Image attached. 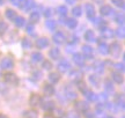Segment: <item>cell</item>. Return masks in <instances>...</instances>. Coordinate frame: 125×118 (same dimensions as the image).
<instances>
[{
    "instance_id": "1",
    "label": "cell",
    "mask_w": 125,
    "mask_h": 118,
    "mask_svg": "<svg viewBox=\"0 0 125 118\" xmlns=\"http://www.w3.org/2000/svg\"><path fill=\"white\" fill-rule=\"evenodd\" d=\"M41 103H42V97L37 94H31L30 98H29V104L36 108V107H40Z\"/></svg>"
},
{
    "instance_id": "2",
    "label": "cell",
    "mask_w": 125,
    "mask_h": 118,
    "mask_svg": "<svg viewBox=\"0 0 125 118\" xmlns=\"http://www.w3.org/2000/svg\"><path fill=\"white\" fill-rule=\"evenodd\" d=\"M52 39H53V42L56 44H64L65 41H66V36H65V34L62 31H58L53 35Z\"/></svg>"
},
{
    "instance_id": "3",
    "label": "cell",
    "mask_w": 125,
    "mask_h": 118,
    "mask_svg": "<svg viewBox=\"0 0 125 118\" xmlns=\"http://www.w3.org/2000/svg\"><path fill=\"white\" fill-rule=\"evenodd\" d=\"M4 80L6 82L10 83V85H18V82H19L18 77L15 74H13V73H6L4 75Z\"/></svg>"
},
{
    "instance_id": "4",
    "label": "cell",
    "mask_w": 125,
    "mask_h": 118,
    "mask_svg": "<svg viewBox=\"0 0 125 118\" xmlns=\"http://www.w3.org/2000/svg\"><path fill=\"white\" fill-rule=\"evenodd\" d=\"M0 66H1V68H4V69H10V68H13L14 63L10 58H7V57H6V58L1 59Z\"/></svg>"
},
{
    "instance_id": "5",
    "label": "cell",
    "mask_w": 125,
    "mask_h": 118,
    "mask_svg": "<svg viewBox=\"0 0 125 118\" xmlns=\"http://www.w3.org/2000/svg\"><path fill=\"white\" fill-rule=\"evenodd\" d=\"M121 50H122V48L118 43H114V44L109 48V52H111V55L114 56L115 58H117L118 56L121 55Z\"/></svg>"
},
{
    "instance_id": "6",
    "label": "cell",
    "mask_w": 125,
    "mask_h": 118,
    "mask_svg": "<svg viewBox=\"0 0 125 118\" xmlns=\"http://www.w3.org/2000/svg\"><path fill=\"white\" fill-rule=\"evenodd\" d=\"M88 104L86 103L85 101H78L75 103V109L79 111V112H87L88 111Z\"/></svg>"
},
{
    "instance_id": "7",
    "label": "cell",
    "mask_w": 125,
    "mask_h": 118,
    "mask_svg": "<svg viewBox=\"0 0 125 118\" xmlns=\"http://www.w3.org/2000/svg\"><path fill=\"white\" fill-rule=\"evenodd\" d=\"M58 69L62 73L68 72V71L71 69V64L68 63L67 60H62V61H59V64H58Z\"/></svg>"
},
{
    "instance_id": "8",
    "label": "cell",
    "mask_w": 125,
    "mask_h": 118,
    "mask_svg": "<svg viewBox=\"0 0 125 118\" xmlns=\"http://www.w3.org/2000/svg\"><path fill=\"white\" fill-rule=\"evenodd\" d=\"M82 53H83L87 58H93L94 49L90 45H83L82 46Z\"/></svg>"
},
{
    "instance_id": "9",
    "label": "cell",
    "mask_w": 125,
    "mask_h": 118,
    "mask_svg": "<svg viewBox=\"0 0 125 118\" xmlns=\"http://www.w3.org/2000/svg\"><path fill=\"white\" fill-rule=\"evenodd\" d=\"M86 15H87V18L89 19H93L95 16V8H94V6L92 4H86Z\"/></svg>"
},
{
    "instance_id": "10",
    "label": "cell",
    "mask_w": 125,
    "mask_h": 118,
    "mask_svg": "<svg viewBox=\"0 0 125 118\" xmlns=\"http://www.w3.org/2000/svg\"><path fill=\"white\" fill-rule=\"evenodd\" d=\"M48 45H49V39L45 38V37L38 38V39L36 41V46H37L38 49H44V48H46Z\"/></svg>"
},
{
    "instance_id": "11",
    "label": "cell",
    "mask_w": 125,
    "mask_h": 118,
    "mask_svg": "<svg viewBox=\"0 0 125 118\" xmlns=\"http://www.w3.org/2000/svg\"><path fill=\"white\" fill-rule=\"evenodd\" d=\"M101 34H102V37H104V38H112L115 36V31L110 28H103Z\"/></svg>"
},
{
    "instance_id": "12",
    "label": "cell",
    "mask_w": 125,
    "mask_h": 118,
    "mask_svg": "<svg viewBox=\"0 0 125 118\" xmlns=\"http://www.w3.org/2000/svg\"><path fill=\"white\" fill-rule=\"evenodd\" d=\"M98 52L101 53V55L105 56L109 53V45H108L107 43H100L98 44V48H97Z\"/></svg>"
},
{
    "instance_id": "13",
    "label": "cell",
    "mask_w": 125,
    "mask_h": 118,
    "mask_svg": "<svg viewBox=\"0 0 125 118\" xmlns=\"http://www.w3.org/2000/svg\"><path fill=\"white\" fill-rule=\"evenodd\" d=\"M73 61L78 65V66H83L85 65V58L80 55V53H75L73 56Z\"/></svg>"
},
{
    "instance_id": "14",
    "label": "cell",
    "mask_w": 125,
    "mask_h": 118,
    "mask_svg": "<svg viewBox=\"0 0 125 118\" xmlns=\"http://www.w3.org/2000/svg\"><path fill=\"white\" fill-rule=\"evenodd\" d=\"M100 12H101V14H102L103 16H104V15H105V16H108V15H110L111 13H114L111 6H109V5L102 6V7H101V9H100Z\"/></svg>"
},
{
    "instance_id": "15",
    "label": "cell",
    "mask_w": 125,
    "mask_h": 118,
    "mask_svg": "<svg viewBox=\"0 0 125 118\" xmlns=\"http://www.w3.org/2000/svg\"><path fill=\"white\" fill-rule=\"evenodd\" d=\"M48 78H49V81L51 82V83H57V82H59V80H60V75H59V73H57V72L50 73Z\"/></svg>"
},
{
    "instance_id": "16",
    "label": "cell",
    "mask_w": 125,
    "mask_h": 118,
    "mask_svg": "<svg viewBox=\"0 0 125 118\" xmlns=\"http://www.w3.org/2000/svg\"><path fill=\"white\" fill-rule=\"evenodd\" d=\"M43 93H44V95H46V96H51L54 93V88L51 86V85H44V87H43Z\"/></svg>"
},
{
    "instance_id": "17",
    "label": "cell",
    "mask_w": 125,
    "mask_h": 118,
    "mask_svg": "<svg viewBox=\"0 0 125 118\" xmlns=\"http://www.w3.org/2000/svg\"><path fill=\"white\" fill-rule=\"evenodd\" d=\"M49 56H50V58L51 59H58L59 58V56H60V50L59 49H57V48H53V49H51L49 52Z\"/></svg>"
},
{
    "instance_id": "18",
    "label": "cell",
    "mask_w": 125,
    "mask_h": 118,
    "mask_svg": "<svg viewBox=\"0 0 125 118\" xmlns=\"http://www.w3.org/2000/svg\"><path fill=\"white\" fill-rule=\"evenodd\" d=\"M65 94H66V97L68 100H75L76 98V93L74 90H72L71 88H66L65 89Z\"/></svg>"
},
{
    "instance_id": "19",
    "label": "cell",
    "mask_w": 125,
    "mask_h": 118,
    "mask_svg": "<svg viewBox=\"0 0 125 118\" xmlns=\"http://www.w3.org/2000/svg\"><path fill=\"white\" fill-rule=\"evenodd\" d=\"M14 22H15V26L19 28H22L24 24H26V19L22 18V16H16L14 19Z\"/></svg>"
},
{
    "instance_id": "20",
    "label": "cell",
    "mask_w": 125,
    "mask_h": 118,
    "mask_svg": "<svg viewBox=\"0 0 125 118\" xmlns=\"http://www.w3.org/2000/svg\"><path fill=\"white\" fill-rule=\"evenodd\" d=\"M83 94H85L86 98H87V100H88V101H92V102H95V101L97 100V96L95 95V94H94L93 91H90V90H86L85 93H83Z\"/></svg>"
},
{
    "instance_id": "21",
    "label": "cell",
    "mask_w": 125,
    "mask_h": 118,
    "mask_svg": "<svg viewBox=\"0 0 125 118\" xmlns=\"http://www.w3.org/2000/svg\"><path fill=\"white\" fill-rule=\"evenodd\" d=\"M31 60L34 63H41V61H43V55L40 52H35L31 55Z\"/></svg>"
},
{
    "instance_id": "22",
    "label": "cell",
    "mask_w": 125,
    "mask_h": 118,
    "mask_svg": "<svg viewBox=\"0 0 125 118\" xmlns=\"http://www.w3.org/2000/svg\"><path fill=\"white\" fill-rule=\"evenodd\" d=\"M94 69L97 73H103V71H104V63H102V61H96V63L94 64Z\"/></svg>"
},
{
    "instance_id": "23",
    "label": "cell",
    "mask_w": 125,
    "mask_h": 118,
    "mask_svg": "<svg viewBox=\"0 0 125 118\" xmlns=\"http://www.w3.org/2000/svg\"><path fill=\"white\" fill-rule=\"evenodd\" d=\"M81 72L80 71H78V69H74V71H72L71 74H70V77H71L72 80H76V81H79L81 79Z\"/></svg>"
},
{
    "instance_id": "24",
    "label": "cell",
    "mask_w": 125,
    "mask_h": 118,
    "mask_svg": "<svg viewBox=\"0 0 125 118\" xmlns=\"http://www.w3.org/2000/svg\"><path fill=\"white\" fill-rule=\"evenodd\" d=\"M85 38L87 42H95V35L93 30H87L85 34Z\"/></svg>"
},
{
    "instance_id": "25",
    "label": "cell",
    "mask_w": 125,
    "mask_h": 118,
    "mask_svg": "<svg viewBox=\"0 0 125 118\" xmlns=\"http://www.w3.org/2000/svg\"><path fill=\"white\" fill-rule=\"evenodd\" d=\"M95 117L96 118H107L105 117V112H104V110H103L102 105L98 104V108L96 110V115H95Z\"/></svg>"
},
{
    "instance_id": "26",
    "label": "cell",
    "mask_w": 125,
    "mask_h": 118,
    "mask_svg": "<svg viewBox=\"0 0 125 118\" xmlns=\"http://www.w3.org/2000/svg\"><path fill=\"white\" fill-rule=\"evenodd\" d=\"M111 77H112V80L116 82V83H122L123 82V77H122V74H119V73L114 72L111 74Z\"/></svg>"
},
{
    "instance_id": "27",
    "label": "cell",
    "mask_w": 125,
    "mask_h": 118,
    "mask_svg": "<svg viewBox=\"0 0 125 118\" xmlns=\"http://www.w3.org/2000/svg\"><path fill=\"white\" fill-rule=\"evenodd\" d=\"M40 13H37V12H32V13L30 14V18H29V20H30L31 23H37L38 21H40Z\"/></svg>"
},
{
    "instance_id": "28",
    "label": "cell",
    "mask_w": 125,
    "mask_h": 118,
    "mask_svg": "<svg viewBox=\"0 0 125 118\" xmlns=\"http://www.w3.org/2000/svg\"><path fill=\"white\" fill-rule=\"evenodd\" d=\"M89 82L95 87H98L100 86V78L97 75H90L89 77Z\"/></svg>"
},
{
    "instance_id": "29",
    "label": "cell",
    "mask_w": 125,
    "mask_h": 118,
    "mask_svg": "<svg viewBox=\"0 0 125 118\" xmlns=\"http://www.w3.org/2000/svg\"><path fill=\"white\" fill-rule=\"evenodd\" d=\"M66 24L68 28H71V29H74V28L78 26V21H76L75 19H67L66 20Z\"/></svg>"
},
{
    "instance_id": "30",
    "label": "cell",
    "mask_w": 125,
    "mask_h": 118,
    "mask_svg": "<svg viewBox=\"0 0 125 118\" xmlns=\"http://www.w3.org/2000/svg\"><path fill=\"white\" fill-rule=\"evenodd\" d=\"M115 104L119 108V109H123L124 108V98H123V96L122 95H118L116 97V102H115Z\"/></svg>"
},
{
    "instance_id": "31",
    "label": "cell",
    "mask_w": 125,
    "mask_h": 118,
    "mask_svg": "<svg viewBox=\"0 0 125 118\" xmlns=\"http://www.w3.org/2000/svg\"><path fill=\"white\" fill-rule=\"evenodd\" d=\"M24 118H38V115L35 110H28L24 112Z\"/></svg>"
},
{
    "instance_id": "32",
    "label": "cell",
    "mask_w": 125,
    "mask_h": 118,
    "mask_svg": "<svg viewBox=\"0 0 125 118\" xmlns=\"http://www.w3.org/2000/svg\"><path fill=\"white\" fill-rule=\"evenodd\" d=\"M43 109L46 110V111H52L54 109V103L52 101H48V102H45L44 105H43Z\"/></svg>"
},
{
    "instance_id": "33",
    "label": "cell",
    "mask_w": 125,
    "mask_h": 118,
    "mask_svg": "<svg viewBox=\"0 0 125 118\" xmlns=\"http://www.w3.org/2000/svg\"><path fill=\"white\" fill-rule=\"evenodd\" d=\"M21 44H22V48L26 49V50H29V49H31V46H32L31 41H29L28 38H23L22 42H21Z\"/></svg>"
},
{
    "instance_id": "34",
    "label": "cell",
    "mask_w": 125,
    "mask_h": 118,
    "mask_svg": "<svg viewBox=\"0 0 125 118\" xmlns=\"http://www.w3.org/2000/svg\"><path fill=\"white\" fill-rule=\"evenodd\" d=\"M6 16L9 19V20H14V19L16 18L18 15H16V12L13 10V9H6Z\"/></svg>"
},
{
    "instance_id": "35",
    "label": "cell",
    "mask_w": 125,
    "mask_h": 118,
    "mask_svg": "<svg viewBox=\"0 0 125 118\" xmlns=\"http://www.w3.org/2000/svg\"><path fill=\"white\" fill-rule=\"evenodd\" d=\"M35 7V2L32 1V0H26V4L23 6V9L24 10H30L31 8H34Z\"/></svg>"
},
{
    "instance_id": "36",
    "label": "cell",
    "mask_w": 125,
    "mask_h": 118,
    "mask_svg": "<svg viewBox=\"0 0 125 118\" xmlns=\"http://www.w3.org/2000/svg\"><path fill=\"white\" fill-rule=\"evenodd\" d=\"M104 89L107 91H109V93H112L114 91V85H112V82L107 80V81L104 82Z\"/></svg>"
},
{
    "instance_id": "37",
    "label": "cell",
    "mask_w": 125,
    "mask_h": 118,
    "mask_svg": "<svg viewBox=\"0 0 125 118\" xmlns=\"http://www.w3.org/2000/svg\"><path fill=\"white\" fill-rule=\"evenodd\" d=\"M76 85H78V88H79L82 93H85L86 90H88V89H87V87H86V83L83 81L79 80V81H76Z\"/></svg>"
},
{
    "instance_id": "38",
    "label": "cell",
    "mask_w": 125,
    "mask_h": 118,
    "mask_svg": "<svg viewBox=\"0 0 125 118\" xmlns=\"http://www.w3.org/2000/svg\"><path fill=\"white\" fill-rule=\"evenodd\" d=\"M115 34H116V35L119 37V38H124V35H125V29H124V27H119L116 30V31H115Z\"/></svg>"
},
{
    "instance_id": "39",
    "label": "cell",
    "mask_w": 125,
    "mask_h": 118,
    "mask_svg": "<svg viewBox=\"0 0 125 118\" xmlns=\"http://www.w3.org/2000/svg\"><path fill=\"white\" fill-rule=\"evenodd\" d=\"M56 26H57V24H56V22H54L53 20H48V21H46V28L50 29V30H54V29H56Z\"/></svg>"
},
{
    "instance_id": "40",
    "label": "cell",
    "mask_w": 125,
    "mask_h": 118,
    "mask_svg": "<svg viewBox=\"0 0 125 118\" xmlns=\"http://www.w3.org/2000/svg\"><path fill=\"white\" fill-rule=\"evenodd\" d=\"M115 20H116L117 23H119V24H123L124 23V15L122 13H117L116 16H115Z\"/></svg>"
},
{
    "instance_id": "41",
    "label": "cell",
    "mask_w": 125,
    "mask_h": 118,
    "mask_svg": "<svg viewBox=\"0 0 125 118\" xmlns=\"http://www.w3.org/2000/svg\"><path fill=\"white\" fill-rule=\"evenodd\" d=\"M73 15L74 16H80L81 14H82V8H81V6H76V7H74L73 8Z\"/></svg>"
},
{
    "instance_id": "42",
    "label": "cell",
    "mask_w": 125,
    "mask_h": 118,
    "mask_svg": "<svg viewBox=\"0 0 125 118\" xmlns=\"http://www.w3.org/2000/svg\"><path fill=\"white\" fill-rule=\"evenodd\" d=\"M94 24H95L96 27H104V26H105L104 21H103L101 18H96V19H95V20H94Z\"/></svg>"
},
{
    "instance_id": "43",
    "label": "cell",
    "mask_w": 125,
    "mask_h": 118,
    "mask_svg": "<svg viewBox=\"0 0 125 118\" xmlns=\"http://www.w3.org/2000/svg\"><path fill=\"white\" fill-rule=\"evenodd\" d=\"M58 14L60 16H65L67 14V8L66 6H59L58 7Z\"/></svg>"
},
{
    "instance_id": "44",
    "label": "cell",
    "mask_w": 125,
    "mask_h": 118,
    "mask_svg": "<svg viewBox=\"0 0 125 118\" xmlns=\"http://www.w3.org/2000/svg\"><path fill=\"white\" fill-rule=\"evenodd\" d=\"M6 30H7V23L0 21V35H4Z\"/></svg>"
},
{
    "instance_id": "45",
    "label": "cell",
    "mask_w": 125,
    "mask_h": 118,
    "mask_svg": "<svg viewBox=\"0 0 125 118\" xmlns=\"http://www.w3.org/2000/svg\"><path fill=\"white\" fill-rule=\"evenodd\" d=\"M107 109H109L110 111H112V112H116V111H118V109L119 108H117L116 104H112V103H107Z\"/></svg>"
},
{
    "instance_id": "46",
    "label": "cell",
    "mask_w": 125,
    "mask_h": 118,
    "mask_svg": "<svg viewBox=\"0 0 125 118\" xmlns=\"http://www.w3.org/2000/svg\"><path fill=\"white\" fill-rule=\"evenodd\" d=\"M115 68H116L117 71H119V72H124L125 66L123 63H118V64H115Z\"/></svg>"
},
{
    "instance_id": "47",
    "label": "cell",
    "mask_w": 125,
    "mask_h": 118,
    "mask_svg": "<svg viewBox=\"0 0 125 118\" xmlns=\"http://www.w3.org/2000/svg\"><path fill=\"white\" fill-rule=\"evenodd\" d=\"M112 2L119 8H124V0H112Z\"/></svg>"
},
{
    "instance_id": "48",
    "label": "cell",
    "mask_w": 125,
    "mask_h": 118,
    "mask_svg": "<svg viewBox=\"0 0 125 118\" xmlns=\"http://www.w3.org/2000/svg\"><path fill=\"white\" fill-rule=\"evenodd\" d=\"M67 118H80V116H79L78 112H75V111H70V112L67 114Z\"/></svg>"
},
{
    "instance_id": "49",
    "label": "cell",
    "mask_w": 125,
    "mask_h": 118,
    "mask_svg": "<svg viewBox=\"0 0 125 118\" xmlns=\"http://www.w3.org/2000/svg\"><path fill=\"white\" fill-rule=\"evenodd\" d=\"M27 32L30 34V35H35V28H34V26H31V24L27 26Z\"/></svg>"
},
{
    "instance_id": "50",
    "label": "cell",
    "mask_w": 125,
    "mask_h": 118,
    "mask_svg": "<svg viewBox=\"0 0 125 118\" xmlns=\"http://www.w3.org/2000/svg\"><path fill=\"white\" fill-rule=\"evenodd\" d=\"M43 68H44V69H51V68H52V65H51L50 61L45 60L44 63H43Z\"/></svg>"
},
{
    "instance_id": "51",
    "label": "cell",
    "mask_w": 125,
    "mask_h": 118,
    "mask_svg": "<svg viewBox=\"0 0 125 118\" xmlns=\"http://www.w3.org/2000/svg\"><path fill=\"white\" fill-rule=\"evenodd\" d=\"M97 98H100V100L103 101V102H105V101L108 100V96H107V94H105V93H101V94L97 96Z\"/></svg>"
},
{
    "instance_id": "52",
    "label": "cell",
    "mask_w": 125,
    "mask_h": 118,
    "mask_svg": "<svg viewBox=\"0 0 125 118\" xmlns=\"http://www.w3.org/2000/svg\"><path fill=\"white\" fill-rule=\"evenodd\" d=\"M44 15L46 16V18L51 16V15H52V9H51V8H48L46 10H45V14H44Z\"/></svg>"
},
{
    "instance_id": "53",
    "label": "cell",
    "mask_w": 125,
    "mask_h": 118,
    "mask_svg": "<svg viewBox=\"0 0 125 118\" xmlns=\"http://www.w3.org/2000/svg\"><path fill=\"white\" fill-rule=\"evenodd\" d=\"M86 114V118H94V114L92 112H85Z\"/></svg>"
},
{
    "instance_id": "54",
    "label": "cell",
    "mask_w": 125,
    "mask_h": 118,
    "mask_svg": "<svg viewBox=\"0 0 125 118\" xmlns=\"http://www.w3.org/2000/svg\"><path fill=\"white\" fill-rule=\"evenodd\" d=\"M12 1V4L15 5V6H18L19 7V4H20V0H10Z\"/></svg>"
},
{
    "instance_id": "55",
    "label": "cell",
    "mask_w": 125,
    "mask_h": 118,
    "mask_svg": "<svg viewBox=\"0 0 125 118\" xmlns=\"http://www.w3.org/2000/svg\"><path fill=\"white\" fill-rule=\"evenodd\" d=\"M75 1L76 0H66V2L68 5H73V4H75Z\"/></svg>"
},
{
    "instance_id": "56",
    "label": "cell",
    "mask_w": 125,
    "mask_h": 118,
    "mask_svg": "<svg viewBox=\"0 0 125 118\" xmlns=\"http://www.w3.org/2000/svg\"><path fill=\"white\" fill-rule=\"evenodd\" d=\"M43 118H54L53 117V116H52V115H45V116H44V117H43Z\"/></svg>"
},
{
    "instance_id": "57",
    "label": "cell",
    "mask_w": 125,
    "mask_h": 118,
    "mask_svg": "<svg viewBox=\"0 0 125 118\" xmlns=\"http://www.w3.org/2000/svg\"><path fill=\"white\" fill-rule=\"evenodd\" d=\"M94 1H96V4H103L104 2V0H94Z\"/></svg>"
},
{
    "instance_id": "58",
    "label": "cell",
    "mask_w": 125,
    "mask_h": 118,
    "mask_svg": "<svg viewBox=\"0 0 125 118\" xmlns=\"http://www.w3.org/2000/svg\"><path fill=\"white\" fill-rule=\"evenodd\" d=\"M0 118H8L7 116H5V115H0Z\"/></svg>"
},
{
    "instance_id": "59",
    "label": "cell",
    "mask_w": 125,
    "mask_h": 118,
    "mask_svg": "<svg viewBox=\"0 0 125 118\" xmlns=\"http://www.w3.org/2000/svg\"><path fill=\"white\" fill-rule=\"evenodd\" d=\"M4 2H5V0H0V5H4Z\"/></svg>"
},
{
    "instance_id": "60",
    "label": "cell",
    "mask_w": 125,
    "mask_h": 118,
    "mask_svg": "<svg viewBox=\"0 0 125 118\" xmlns=\"http://www.w3.org/2000/svg\"><path fill=\"white\" fill-rule=\"evenodd\" d=\"M108 118H114V117H108Z\"/></svg>"
}]
</instances>
